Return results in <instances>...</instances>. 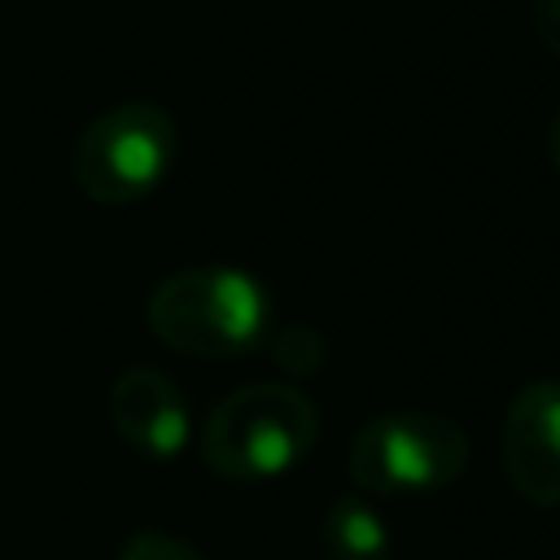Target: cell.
<instances>
[{
    "mask_svg": "<svg viewBox=\"0 0 560 560\" xmlns=\"http://www.w3.org/2000/svg\"><path fill=\"white\" fill-rule=\"evenodd\" d=\"M149 332L192 359H236L262 346L271 306L262 284L223 262H197L162 276L144 302Z\"/></svg>",
    "mask_w": 560,
    "mask_h": 560,
    "instance_id": "6da1fadb",
    "label": "cell"
},
{
    "mask_svg": "<svg viewBox=\"0 0 560 560\" xmlns=\"http://www.w3.org/2000/svg\"><path fill=\"white\" fill-rule=\"evenodd\" d=\"M319 438L315 402L284 381L232 389L201 424V459L223 481H271L293 472Z\"/></svg>",
    "mask_w": 560,
    "mask_h": 560,
    "instance_id": "7a4b0ae2",
    "label": "cell"
},
{
    "mask_svg": "<svg viewBox=\"0 0 560 560\" xmlns=\"http://www.w3.org/2000/svg\"><path fill=\"white\" fill-rule=\"evenodd\" d=\"M179 127L158 101L101 109L70 144V179L96 206L144 201L175 166Z\"/></svg>",
    "mask_w": 560,
    "mask_h": 560,
    "instance_id": "3957f363",
    "label": "cell"
},
{
    "mask_svg": "<svg viewBox=\"0 0 560 560\" xmlns=\"http://www.w3.org/2000/svg\"><path fill=\"white\" fill-rule=\"evenodd\" d=\"M472 446L464 424L424 407H398L368 420L350 451V481L368 494H433L468 472Z\"/></svg>",
    "mask_w": 560,
    "mask_h": 560,
    "instance_id": "277c9868",
    "label": "cell"
},
{
    "mask_svg": "<svg viewBox=\"0 0 560 560\" xmlns=\"http://www.w3.org/2000/svg\"><path fill=\"white\" fill-rule=\"evenodd\" d=\"M499 459L508 486L534 508H560V381H529L503 416Z\"/></svg>",
    "mask_w": 560,
    "mask_h": 560,
    "instance_id": "5b68a950",
    "label": "cell"
},
{
    "mask_svg": "<svg viewBox=\"0 0 560 560\" xmlns=\"http://www.w3.org/2000/svg\"><path fill=\"white\" fill-rule=\"evenodd\" d=\"M109 424L114 433L149 455V459H171L188 446V402L179 385L158 372V368H127L109 385Z\"/></svg>",
    "mask_w": 560,
    "mask_h": 560,
    "instance_id": "8992f818",
    "label": "cell"
},
{
    "mask_svg": "<svg viewBox=\"0 0 560 560\" xmlns=\"http://www.w3.org/2000/svg\"><path fill=\"white\" fill-rule=\"evenodd\" d=\"M324 560H389V525L363 499H332L319 521Z\"/></svg>",
    "mask_w": 560,
    "mask_h": 560,
    "instance_id": "52a82bcc",
    "label": "cell"
},
{
    "mask_svg": "<svg viewBox=\"0 0 560 560\" xmlns=\"http://www.w3.org/2000/svg\"><path fill=\"white\" fill-rule=\"evenodd\" d=\"M267 354L289 372V376H315L328 359V346L319 337V328L311 324H280V328H267L262 337Z\"/></svg>",
    "mask_w": 560,
    "mask_h": 560,
    "instance_id": "ba28073f",
    "label": "cell"
},
{
    "mask_svg": "<svg viewBox=\"0 0 560 560\" xmlns=\"http://www.w3.org/2000/svg\"><path fill=\"white\" fill-rule=\"evenodd\" d=\"M118 560H206L188 538L166 534V529H140L122 542Z\"/></svg>",
    "mask_w": 560,
    "mask_h": 560,
    "instance_id": "9c48e42d",
    "label": "cell"
},
{
    "mask_svg": "<svg viewBox=\"0 0 560 560\" xmlns=\"http://www.w3.org/2000/svg\"><path fill=\"white\" fill-rule=\"evenodd\" d=\"M529 13H534V31H538L542 48L551 57H560V0H534Z\"/></svg>",
    "mask_w": 560,
    "mask_h": 560,
    "instance_id": "30bf717a",
    "label": "cell"
},
{
    "mask_svg": "<svg viewBox=\"0 0 560 560\" xmlns=\"http://www.w3.org/2000/svg\"><path fill=\"white\" fill-rule=\"evenodd\" d=\"M547 153H551V166L560 175V109L551 114V127H547Z\"/></svg>",
    "mask_w": 560,
    "mask_h": 560,
    "instance_id": "8fae6325",
    "label": "cell"
}]
</instances>
